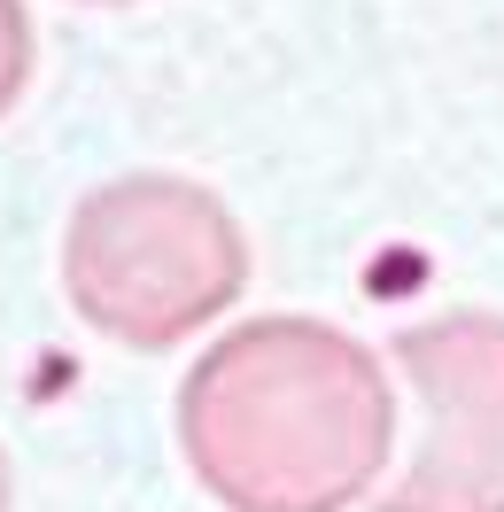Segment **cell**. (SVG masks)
<instances>
[{"label": "cell", "instance_id": "4", "mask_svg": "<svg viewBox=\"0 0 504 512\" xmlns=\"http://www.w3.org/2000/svg\"><path fill=\"white\" fill-rule=\"evenodd\" d=\"M32 63H39L32 8H24V0H0V117L32 94Z\"/></svg>", "mask_w": 504, "mask_h": 512}, {"label": "cell", "instance_id": "6", "mask_svg": "<svg viewBox=\"0 0 504 512\" xmlns=\"http://www.w3.org/2000/svg\"><path fill=\"white\" fill-rule=\"evenodd\" d=\"M78 8H140V0H78Z\"/></svg>", "mask_w": 504, "mask_h": 512}, {"label": "cell", "instance_id": "5", "mask_svg": "<svg viewBox=\"0 0 504 512\" xmlns=\"http://www.w3.org/2000/svg\"><path fill=\"white\" fill-rule=\"evenodd\" d=\"M16 505V489H8V450H0V512Z\"/></svg>", "mask_w": 504, "mask_h": 512}, {"label": "cell", "instance_id": "1", "mask_svg": "<svg viewBox=\"0 0 504 512\" xmlns=\"http://www.w3.org/2000/svg\"><path fill=\"white\" fill-rule=\"evenodd\" d=\"M171 435L225 512H349L388 481L396 381L349 326L264 311L179 373Z\"/></svg>", "mask_w": 504, "mask_h": 512}, {"label": "cell", "instance_id": "2", "mask_svg": "<svg viewBox=\"0 0 504 512\" xmlns=\"http://www.w3.org/2000/svg\"><path fill=\"white\" fill-rule=\"evenodd\" d=\"M249 225L187 171H117L70 202L63 295L109 350L163 357L249 295Z\"/></svg>", "mask_w": 504, "mask_h": 512}, {"label": "cell", "instance_id": "3", "mask_svg": "<svg viewBox=\"0 0 504 512\" xmlns=\"http://www.w3.org/2000/svg\"><path fill=\"white\" fill-rule=\"evenodd\" d=\"M419 443L380 481L373 512H504V311H435L396 342Z\"/></svg>", "mask_w": 504, "mask_h": 512}]
</instances>
